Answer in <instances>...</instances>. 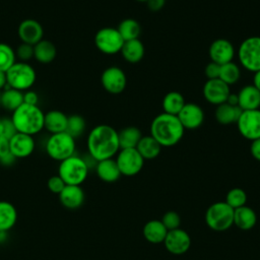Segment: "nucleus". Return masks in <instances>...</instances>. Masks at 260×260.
I'll use <instances>...</instances> for the list:
<instances>
[{"label": "nucleus", "mask_w": 260, "mask_h": 260, "mask_svg": "<svg viewBox=\"0 0 260 260\" xmlns=\"http://www.w3.org/2000/svg\"><path fill=\"white\" fill-rule=\"evenodd\" d=\"M86 145L88 154L96 161L113 158L120 150L118 132L110 125H98L90 130Z\"/></svg>", "instance_id": "1"}, {"label": "nucleus", "mask_w": 260, "mask_h": 260, "mask_svg": "<svg viewBox=\"0 0 260 260\" xmlns=\"http://www.w3.org/2000/svg\"><path fill=\"white\" fill-rule=\"evenodd\" d=\"M185 129L175 115L158 114L150 124V135L161 147H171L178 144L184 136Z\"/></svg>", "instance_id": "2"}, {"label": "nucleus", "mask_w": 260, "mask_h": 260, "mask_svg": "<svg viewBox=\"0 0 260 260\" xmlns=\"http://www.w3.org/2000/svg\"><path fill=\"white\" fill-rule=\"evenodd\" d=\"M44 117L45 114L38 106L23 103L12 112L11 120L17 132L32 136L44 129Z\"/></svg>", "instance_id": "3"}, {"label": "nucleus", "mask_w": 260, "mask_h": 260, "mask_svg": "<svg viewBox=\"0 0 260 260\" xmlns=\"http://www.w3.org/2000/svg\"><path fill=\"white\" fill-rule=\"evenodd\" d=\"M89 169L83 157L73 154L72 156L60 161L58 175L66 185L80 186L87 178Z\"/></svg>", "instance_id": "4"}, {"label": "nucleus", "mask_w": 260, "mask_h": 260, "mask_svg": "<svg viewBox=\"0 0 260 260\" xmlns=\"http://www.w3.org/2000/svg\"><path fill=\"white\" fill-rule=\"evenodd\" d=\"M36 78L34 67L26 62H15L6 71L7 85L19 91L28 90L34 85Z\"/></svg>", "instance_id": "5"}, {"label": "nucleus", "mask_w": 260, "mask_h": 260, "mask_svg": "<svg viewBox=\"0 0 260 260\" xmlns=\"http://www.w3.org/2000/svg\"><path fill=\"white\" fill-rule=\"evenodd\" d=\"M205 222L215 232H223L234 224V209L223 201L211 204L205 213Z\"/></svg>", "instance_id": "6"}, {"label": "nucleus", "mask_w": 260, "mask_h": 260, "mask_svg": "<svg viewBox=\"0 0 260 260\" xmlns=\"http://www.w3.org/2000/svg\"><path fill=\"white\" fill-rule=\"evenodd\" d=\"M75 138L66 132L51 134L46 142L48 155L59 162L72 156L75 152Z\"/></svg>", "instance_id": "7"}, {"label": "nucleus", "mask_w": 260, "mask_h": 260, "mask_svg": "<svg viewBox=\"0 0 260 260\" xmlns=\"http://www.w3.org/2000/svg\"><path fill=\"white\" fill-rule=\"evenodd\" d=\"M238 59L243 68L250 72L260 70V37L254 36L245 39L237 52Z\"/></svg>", "instance_id": "8"}, {"label": "nucleus", "mask_w": 260, "mask_h": 260, "mask_svg": "<svg viewBox=\"0 0 260 260\" xmlns=\"http://www.w3.org/2000/svg\"><path fill=\"white\" fill-rule=\"evenodd\" d=\"M94 44L99 51L106 55L119 53L124 44V40L115 27H103L94 36Z\"/></svg>", "instance_id": "9"}, {"label": "nucleus", "mask_w": 260, "mask_h": 260, "mask_svg": "<svg viewBox=\"0 0 260 260\" xmlns=\"http://www.w3.org/2000/svg\"><path fill=\"white\" fill-rule=\"evenodd\" d=\"M115 160L121 175L126 177L137 175L144 165V159L136 148L120 149Z\"/></svg>", "instance_id": "10"}, {"label": "nucleus", "mask_w": 260, "mask_h": 260, "mask_svg": "<svg viewBox=\"0 0 260 260\" xmlns=\"http://www.w3.org/2000/svg\"><path fill=\"white\" fill-rule=\"evenodd\" d=\"M236 124L244 138L250 141L260 138V109L242 111Z\"/></svg>", "instance_id": "11"}, {"label": "nucleus", "mask_w": 260, "mask_h": 260, "mask_svg": "<svg viewBox=\"0 0 260 260\" xmlns=\"http://www.w3.org/2000/svg\"><path fill=\"white\" fill-rule=\"evenodd\" d=\"M101 83L106 91L112 94H119L124 91L127 85L125 72L118 66L106 68L101 75Z\"/></svg>", "instance_id": "12"}, {"label": "nucleus", "mask_w": 260, "mask_h": 260, "mask_svg": "<svg viewBox=\"0 0 260 260\" xmlns=\"http://www.w3.org/2000/svg\"><path fill=\"white\" fill-rule=\"evenodd\" d=\"M202 93L205 101L213 106H218L226 102L231 89L230 86L219 78L207 79L203 85Z\"/></svg>", "instance_id": "13"}, {"label": "nucleus", "mask_w": 260, "mask_h": 260, "mask_svg": "<svg viewBox=\"0 0 260 260\" xmlns=\"http://www.w3.org/2000/svg\"><path fill=\"white\" fill-rule=\"evenodd\" d=\"M177 117L185 130L198 129L204 122L203 109L195 103H186Z\"/></svg>", "instance_id": "14"}, {"label": "nucleus", "mask_w": 260, "mask_h": 260, "mask_svg": "<svg viewBox=\"0 0 260 260\" xmlns=\"http://www.w3.org/2000/svg\"><path fill=\"white\" fill-rule=\"evenodd\" d=\"M164 244L171 254L182 255L189 250L191 246V238L186 231L179 228L168 231Z\"/></svg>", "instance_id": "15"}, {"label": "nucleus", "mask_w": 260, "mask_h": 260, "mask_svg": "<svg viewBox=\"0 0 260 260\" xmlns=\"http://www.w3.org/2000/svg\"><path fill=\"white\" fill-rule=\"evenodd\" d=\"M208 54L211 62L223 65L233 61L236 51L233 44L229 40L216 39L210 44Z\"/></svg>", "instance_id": "16"}, {"label": "nucleus", "mask_w": 260, "mask_h": 260, "mask_svg": "<svg viewBox=\"0 0 260 260\" xmlns=\"http://www.w3.org/2000/svg\"><path fill=\"white\" fill-rule=\"evenodd\" d=\"M35 139L31 135L16 132L9 139L10 152L16 158H23L29 156L35 150Z\"/></svg>", "instance_id": "17"}, {"label": "nucleus", "mask_w": 260, "mask_h": 260, "mask_svg": "<svg viewBox=\"0 0 260 260\" xmlns=\"http://www.w3.org/2000/svg\"><path fill=\"white\" fill-rule=\"evenodd\" d=\"M18 37L22 43L35 46L43 40L44 29L42 24L35 19H24L20 22L18 29Z\"/></svg>", "instance_id": "18"}, {"label": "nucleus", "mask_w": 260, "mask_h": 260, "mask_svg": "<svg viewBox=\"0 0 260 260\" xmlns=\"http://www.w3.org/2000/svg\"><path fill=\"white\" fill-rule=\"evenodd\" d=\"M84 191L77 185H66L59 194L60 203L68 209H77L84 202Z\"/></svg>", "instance_id": "19"}, {"label": "nucleus", "mask_w": 260, "mask_h": 260, "mask_svg": "<svg viewBox=\"0 0 260 260\" xmlns=\"http://www.w3.org/2000/svg\"><path fill=\"white\" fill-rule=\"evenodd\" d=\"M238 106L242 111L260 109V91L253 85H244L238 92Z\"/></svg>", "instance_id": "20"}, {"label": "nucleus", "mask_w": 260, "mask_h": 260, "mask_svg": "<svg viewBox=\"0 0 260 260\" xmlns=\"http://www.w3.org/2000/svg\"><path fill=\"white\" fill-rule=\"evenodd\" d=\"M120 53L125 61L131 64H135L143 59L145 49L143 43L139 39H135L124 42Z\"/></svg>", "instance_id": "21"}, {"label": "nucleus", "mask_w": 260, "mask_h": 260, "mask_svg": "<svg viewBox=\"0 0 260 260\" xmlns=\"http://www.w3.org/2000/svg\"><path fill=\"white\" fill-rule=\"evenodd\" d=\"M95 173L98 177L106 183H114L122 176L116 160L113 158L98 161L95 166Z\"/></svg>", "instance_id": "22"}, {"label": "nucleus", "mask_w": 260, "mask_h": 260, "mask_svg": "<svg viewBox=\"0 0 260 260\" xmlns=\"http://www.w3.org/2000/svg\"><path fill=\"white\" fill-rule=\"evenodd\" d=\"M68 116L58 110H52L45 114L44 117V128L50 133L65 132L67 127Z\"/></svg>", "instance_id": "23"}, {"label": "nucleus", "mask_w": 260, "mask_h": 260, "mask_svg": "<svg viewBox=\"0 0 260 260\" xmlns=\"http://www.w3.org/2000/svg\"><path fill=\"white\" fill-rule=\"evenodd\" d=\"M257 222V215L255 211L244 205L237 209H234V224L237 225L240 230L248 231L255 226Z\"/></svg>", "instance_id": "24"}, {"label": "nucleus", "mask_w": 260, "mask_h": 260, "mask_svg": "<svg viewBox=\"0 0 260 260\" xmlns=\"http://www.w3.org/2000/svg\"><path fill=\"white\" fill-rule=\"evenodd\" d=\"M242 110L239 106H232L228 103L216 106L214 112L215 120L221 125H230L237 123Z\"/></svg>", "instance_id": "25"}, {"label": "nucleus", "mask_w": 260, "mask_h": 260, "mask_svg": "<svg viewBox=\"0 0 260 260\" xmlns=\"http://www.w3.org/2000/svg\"><path fill=\"white\" fill-rule=\"evenodd\" d=\"M142 233L145 240L148 241L149 243L159 244L164 243L166 236L168 234V230L160 220L152 219L144 224Z\"/></svg>", "instance_id": "26"}, {"label": "nucleus", "mask_w": 260, "mask_h": 260, "mask_svg": "<svg viewBox=\"0 0 260 260\" xmlns=\"http://www.w3.org/2000/svg\"><path fill=\"white\" fill-rule=\"evenodd\" d=\"M137 151L143 157V159H153L158 156L161 150L160 144L149 134L146 136H142L139 140L137 146Z\"/></svg>", "instance_id": "27"}, {"label": "nucleus", "mask_w": 260, "mask_h": 260, "mask_svg": "<svg viewBox=\"0 0 260 260\" xmlns=\"http://www.w3.org/2000/svg\"><path fill=\"white\" fill-rule=\"evenodd\" d=\"M57 55V50L55 45L47 40H42L34 46V58L42 63H51Z\"/></svg>", "instance_id": "28"}, {"label": "nucleus", "mask_w": 260, "mask_h": 260, "mask_svg": "<svg viewBox=\"0 0 260 260\" xmlns=\"http://www.w3.org/2000/svg\"><path fill=\"white\" fill-rule=\"evenodd\" d=\"M17 220V211L15 206L8 202L0 201V230L8 232L11 230Z\"/></svg>", "instance_id": "29"}, {"label": "nucleus", "mask_w": 260, "mask_h": 260, "mask_svg": "<svg viewBox=\"0 0 260 260\" xmlns=\"http://www.w3.org/2000/svg\"><path fill=\"white\" fill-rule=\"evenodd\" d=\"M141 137V131L136 126H128L123 128L118 132L120 149L136 148Z\"/></svg>", "instance_id": "30"}, {"label": "nucleus", "mask_w": 260, "mask_h": 260, "mask_svg": "<svg viewBox=\"0 0 260 260\" xmlns=\"http://www.w3.org/2000/svg\"><path fill=\"white\" fill-rule=\"evenodd\" d=\"M185 104V98L181 92L170 91L164 96L161 102V108L164 113L177 116Z\"/></svg>", "instance_id": "31"}, {"label": "nucleus", "mask_w": 260, "mask_h": 260, "mask_svg": "<svg viewBox=\"0 0 260 260\" xmlns=\"http://www.w3.org/2000/svg\"><path fill=\"white\" fill-rule=\"evenodd\" d=\"M23 104V92L8 87L0 92V105L7 111L13 112Z\"/></svg>", "instance_id": "32"}, {"label": "nucleus", "mask_w": 260, "mask_h": 260, "mask_svg": "<svg viewBox=\"0 0 260 260\" xmlns=\"http://www.w3.org/2000/svg\"><path fill=\"white\" fill-rule=\"evenodd\" d=\"M117 29L124 42L139 39V36L141 34V26L139 22L134 18L123 19L119 23Z\"/></svg>", "instance_id": "33"}, {"label": "nucleus", "mask_w": 260, "mask_h": 260, "mask_svg": "<svg viewBox=\"0 0 260 260\" xmlns=\"http://www.w3.org/2000/svg\"><path fill=\"white\" fill-rule=\"evenodd\" d=\"M224 83L229 86L237 83L241 78V69L235 62H229L223 65H220L219 77Z\"/></svg>", "instance_id": "34"}, {"label": "nucleus", "mask_w": 260, "mask_h": 260, "mask_svg": "<svg viewBox=\"0 0 260 260\" xmlns=\"http://www.w3.org/2000/svg\"><path fill=\"white\" fill-rule=\"evenodd\" d=\"M85 120L80 115L68 116L66 133L71 135L73 138H77L83 134L85 130Z\"/></svg>", "instance_id": "35"}, {"label": "nucleus", "mask_w": 260, "mask_h": 260, "mask_svg": "<svg viewBox=\"0 0 260 260\" xmlns=\"http://www.w3.org/2000/svg\"><path fill=\"white\" fill-rule=\"evenodd\" d=\"M13 49L4 43H0V71L6 72L16 61Z\"/></svg>", "instance_id": "36"}, {"label": "nucleus", "mask_w": 260, "mask_h": 260, "mask_svg": "<svg viewBox=\"0 0 260 260\" xmlns=\"http://www.w3.org/2000/svg\"><path fill=\"white\" fill-rule=\"evenodd\" d=\"M224 202L228 205H230L233 209H237L239 207L246 205L247 194L241 188H233L228 192Z\"/></svg>", "instance_id": "37"}, {"label": "nucleus", "mask_w": 260, "mask_h": 260, "mask_svg": "<svg viewBox=\"0 0 260 260\" xmlns=\"http://www.w3.org/2000/svg\"><path fill=\"white\" fill-rule=\"evenodd\" d=\"M160 221L162 222V224L166 226L168 231H172V230L179 229L181 224V217L176 211L171 210L164 214Z\"/></svg>", "instance_id": "38"}, {"label": "nucleus", "mask_w": 260, "mask_h": 260, "mask_svg": "<svg viewBox=\"0 0 260 260\" xmlns=\"http://www.w3.org/2000/svg\"><path fill=\"white\" fill-rule=\"evenodd\" d=\"M15 55L19 60H21V62H26L34 58V46L21 43L17 47Z\"/></svg>", "instance_id": "39"}, {"label": "nucleus", "mask_w": 260, "mask_h": 260, "mask_svg": "<svg viewBox=\"0 0 260 260\" xmlns=\"http://www.w3.org/2000/svg\"><path fill=\"white\" fill-rule=\"evenodd\" d=\"M66 186L65 182L61 179V177L59 175H55L49 178L48 182H47V187L48 189L54 193V194H60L61 191L64 189V187Z\"/></svg>", "instance_id": "40"}, {"label": "nucleus", "mask_w": 260, "mask_h": 260, "mask_svg": "<svg viewBox=\"0 0 260 260\" xmlns=\"http://www.w3.org/2000/svg\"><path fill=\"white\" fill-rule=\"evenodd\" d=\"M219 72H220V65L211 61L205 66V69H204V74L207 79L218 78Z\"/></svg>", "instance_id": "41"}, {"label": "nucleus", "mask_w": 260, "mask_h": 260, "mask_svg": "<svg viewBox=\"0 0 260 260\" xmlns=\"http://www.w3.org/2000/svg\"><path fill=\"white\" fill-rule=\"evenodd\" d=\"M38 102H39V95L37 94L36 91L25 90V92L23 93V103L24 104L38 106Z\"/></svg>", "instance_id": "42"}, {"label": "nucleus", "mask_w": 260, "mask_h": 260, "mask_svg": "<svg viewBox=\"0 0 260 260\" xmlns=\"http://www.w3.org/2000/svg\"><path fill=\"white\" fill-rule=\"evenodd\" d=\"M147 8L153 12H156L158 10H160L166 3V0H147L146 2Z\"/></svg>", "instance_id": "43"}, {"label": "nucleus", "mask_w": 260, "mask_h": 260, "mask_svg": "<svg viewBox=\"0 0 260 260\" xmlns=\"http://www.w3.org/2000/svg\"><path fill=\"white\" fill-rule=\"evenodd\" d=\"M250 151L252 156L260 161V138L251 141V146H250Z\"/></svg>", "instance_id": "44"}, {"label": "nucleus", "mask_w": 260, "mask_h": 260, "mask_svg": "<svg viewBox=\"0 0 260 260\" xmlns=\"http://www.w3.org/2000/svg\"><path fill=\"white\" fill-rule=\"evenodd\" d=\"M9 152H10L9 139L4 136H0V159L4 157L6 154H8Z\"/></svg>", "instance_id": "45"}, {"label": "nucleus", "mask_w": 260, "mask_h": 260, "mask_svg": "<svg viewBox=\"0 0 260 260\" xmlns=\"http://www.w3.org/2000/svg\"><path fill=\"white\" fill-rule=\"evenodd\" d=\"M15 160H16V157H15L11 152H9L8 154H6L4 157H2V158L0 159V164L3 165V166L8 167V166L13 165Z\"/></svg>", "instance_id": "46"}, {"label": "nucleus", "mask_w": 260, "mask_h": 260, "mask_svg": "<svg viewBox=\"0 0 260 260\" xmlns=\"http://www.w3.org/2000/svg\"><path fill=\"white\" fill-rule=\"evenodd\" d=\"M225 103H228V104H230L232 106H238V94L231 92L229 94Z\"/></svg>", "instance_id": "47"}, {"label": "nucleus", "mask_w": 260, "mask_h": 260, "mask_svg": "<svg viewBox=\"0 0 260 260\" xmlns=\"http://www.w3.org/2000/svg\"><path fill=\"white\" fill-rule=\"evenodd\" d=\"M259 91H260V70L254 73L253 76V83H252Z\"/></svg>", "instance_id": "48"}, {"label": "nucleus", "mask_w": 260, "mask_h": 260, "mask_svg": "<svg viewBox=\"0 0 260 260\" xmlns=\"http://www.w3.org/2000/svg\"><path fill=\"white\" fill-rule=\"evenodd\" d=\"M7 85V80H6V72L0 71V90L3 89Z\"/></svg>", "instance_id": "49"}, {"label": "nucleus", "mask_w": 260, "mask_h": 260, "mask_svg": "<svg viewBox=\"0 0 260 260\" xmlns=\"http://www.w3.org/2000/svg\"><path fill=\"white\" fill-rule=\"evenodd\" d=\"M7 238V232L0 230V243H3Z\"/></svg>", "instance_id": "50"}, {"label": "nucleus", "mask_w": 260, "mask_h": 260, "mask_svg": "<svg viewBox=\"0 0 260 260\" xmlns=\"http://www.w3.org/2000/svg\"><path fill=\"white\" fill-rule=\"evenodd\" d=\"M0 136H4V118H0Z\"/></svg>", "instance_id": "51"}, {"label": "nucleus", "mask_w": 260, "mask_h": 260, "mask_svg": "<svg viewBox=\"0 0 260 260\" xmlns=\"http://www.w3.org/2000/svg\"><path fill=\"white\" fill-rule=\"evenodd\" d=\"M136 1H139V2H146L147 0H136Z\"/></svg>", "instance_id": "52"}]
</instances>
